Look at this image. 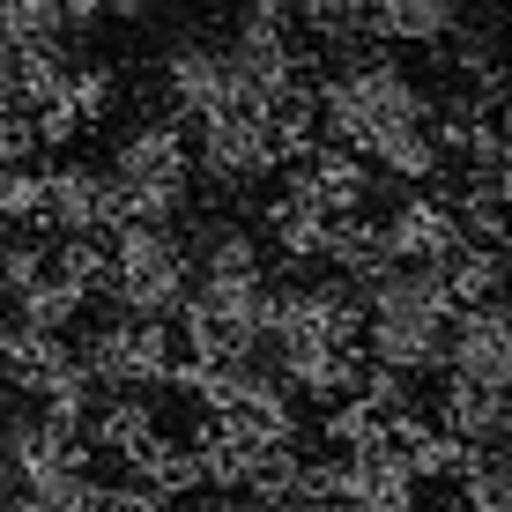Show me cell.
<instances>
[{
	"label": "cell",
	"mask_w": 512,
	"mask_h": 512,
	"mask_svg": "<svg viewBox=\"0 0 512 512\" xmlns=\"http://www.w3.org/2000/svg\"><path fill=\"white\" fill-rule=\"evenodd\" d=\"M112 253V305L134 312V320H171L186 305V282H193V260H186V238L179 223H119L104 238Z\"/></svg>",
	"instance_id": "obj_1"
},
{
	"label": "cell",
	"mask_w": 512,
	"mask_h": 512,
	"mask_svg": "<svg viewBox=\"0 0 512 512\" xmlns=\"http://www.w3.org/2000/svg\"><path fill=\"white\" fill-rule=\"evenodd\" d=\"M186 149L201 156V179L216 201H245L253 179H275V141L260 104H216V112L186 119Z\"/></svg>",
	"instance_id": "obj_2"
},
{
	"label": "cell",
	"mask_w": 512,
	"mask_h": 512,
	"mask_svg": "<svg viewBox=\"0 0 512 512\" xmlns=\"http://www.w3.org/2000/svg\"><path fill=\"white\" fill-rule=\"evenodd\" d=\"M438 372H461L483 386H512V312L505 297H483V305H453L446 312V364Z\"/></svg>",
	"instance_id": "obj_3"
},
{
	"label": "cell",
	"mask_w": 512,
	"mask_h": 512,
	"mask_svg": "<svg viewBox=\"0 0 512 512\" xmlns=\"http://www.w3.org/2000/svg\"><path fill=\"white\" fill-rule=\"evenodd\" d=\"M386 245H394V260H423V268H446L453 253H461V216H453L446 193H423V186H401L394 216H386Z\"/></svg>",
	"instance_id": "obj_4"
},
{
	"label": "cell",
	"mask_w": 512,
	"mask_h": 512,
	"mask_svg": "<svg viewBox=\"0 0 512 512\" xmlns=\"http://www.w3.org/2000/svg\"><path fill=\"white\" fill-rule=\"evenodd\" d=\"M38 231L112 238V171H97V164H52L45 171V201H38Z\"/></svg>",
	"instance_id": "obj_5"
},
{
	"label": "cell",
	"mask_w": 512,
	"mask_h": 512,
	"mask_svg": "<svg viewBox=\"0 0 512 512\" xmlns=\"http://www.w3.org/2000/svg\"><path fill=\"white\" fill-rule=\"evenodd\" d=\"M112 179H141V186H193V149L179 119H141L112 141Z\"/></svg>",
	"instance_id": "obj_6"
},
{
	"label": "cell",
	"mask_w": 512,
	"mask_h": 512,
	"mask_svg": "<svg viewBox=\"0 0 512 512\" xmlns=\"http://www.w3.org/2000/svg\"><path fill=\"white\" fill-rule=\"evenodd\" d=\"M164 90H171V112H179V119L216 112V104H238V90H231V52H223L216 38H186V45H171V60H164Z\"/></svg>",
	"instance_id": "obj_7"
},
{
	"label": "cell",
	"mask_w": 512,
	"mask_h": 512,
	"mask_svg": "<svg viewBox=\"0 0 512 512\" xmlns=\"http://www.w3.org/2000/svg\"><path fill=\"white\" fill-rule=\"evenodd\" d=\"M82 431H90V446H97V453H112L119 468H141V453L164 438V431H156V401H149V386H119V394H97Z\"/></svg>",
	"instance_id": "obj_8"
},
{
	"label": "cell",
	"mask_w": 512,
	"mask_h": 512,
	"mask_svg": "<svg viewBox=\"0 0 512 512\" xmlns=\"http://www.w3.org/2000/svg\"><path fill=\"white\" fill-rule=\"evenodd\" d=\"M104 320L97 327H82V342H75V364L90 372L97 394H119V386H156L149 379V364H141V349H134V312H119V305H97Z\"/></svg>",
	"instance_id": "obj_9"
},
{
	"label": "cell",
	"mask_w": 512,
	"mask_h": 512,
	"mask_svg": "<svg viewBox=\"0 0 512 512\" xmlns=\"http://www.w3.org/2000/svg\"><path fill=\"white\" fill-rule=\"evenodd\" d=\"M357 342H364V357L394 364V372H409V379L446 364V320H423V312H372Z\"/></svg>",
	"instance_id": "obj_10"
},
{
	"label": "cell",
	"mask_w": 512,
	"mask_h": 512,
	"mask_svg": "<svg viewBox=\"0 0 512 512\" xmlns=\"http://www.w3.org/2000/svg\"><path fill=\"white\" fill-rule=\"evenodd\" d=\"M468 23V0H364V38L379 45H446Z\"/></svg>",
	"instance_id": "obj_11"
},
{
	"label": "cell",
	"mask_w": 512,
	"mask_h": 512,
	"mask_svg": "<svg viewBox=\"0 0 512 512\" xmlns=\"http://www.w3.org/2000/svg\"><path fill=\"white\" fill-rule=\"evenodd\" d=\"M179 238H186L193 275H268V245H260L253 223H231V216H193Z\"/></svg>",
	"instance_id": "obj_12"
},
{
	"label": "cell",
	"mask_w": 512,
	"mask_h": 512,
	"mask_svg": "<svg viewBox=\"0 0 512 512\" xmlns=\"http://www.w3.org/2000/svg\"><path fill=\"white\" fill-rule=\"evenodd\" d=\"M431 423H438V431H453V438H468V446H505V431H512L505 386H483V379L446 372V394H438Z\"/></svg>",
	"instance_id": "obj_13"
},
{
	"label": "cell",
	"mask_w": 512,
	"mask_h": 512,
	"mask_svg": "<svg viewBox=\"0 0 512 512\" xmlns=\"http://www.w3.org/2000/svg\"><path fill=\"white\" fill-rule=\"evenodd\" d=\"M67 364H75V342H67V334L15 320V327H8V349H0V386H8V394H23V401H38L45 386L67 372Z\"/></svg>",
	"instance_id": "obj_14"
},
{
	"label": "cell",
	"mask_w": 512,
	"mask_h": 512,
	"mask_svg": "<svg viewBox=\"0 0 512 512\" xmlns=\"http://www.w3.org/2000/svg\"><path fill=\"white\" fill-rule=\"evenodd\" d=\"M320 260L334 275H349V282H372L394 268V245H386V223H372L357 208V216H327V238H320Z\"/></svg>",
	"instance_id": "obj_15"
},
{
	"label": "cell",
	"mask_w": 512,
	"mask_h": 512,
	"mask_svg": "<svg viewBox=\"0 0 512 512\" xmlns=\"http://www.w3.org/2000/svg\"><path fill=\"white\" fill-rule=\"evenodd\" d=\"M253 231H268V245H275V260H320V238H327V216L320 208H305V201H290V193H275V201H260L253 208Z\"/></svg>",
	"instance_id": "obj_16"
},
{
	"label": "cell",
	"mask_w": 512,
	"mask_h": 512,
	"mask_svg": "<svg viewBox=\"0 0 512 512\" xmlns=\"http://www.w3.org/2000/svg\"><path fill=\"white\" fill-rule=\"evenodd\" d=\"M45 268L60 282H75L90 305H112V253H104V238H82V231H60V245L45 253Z\"/></svg>",
	"instance_id": "obj_17"
},
{
	"label": "cell",
	"mask_w": 512,
	"mask_h": 512,
	"mask_svg": "<svg viewBox=\"0 0 512 512\" xmlns=\"http://www.w3.org/2000/svg\"><path fill=\"white\" fill-rule=\"evenodd\" d=\"M82 312H90V297H82L75 290V282H60V275H38V282H30V290H15V312H8V320H23V327H52V334H67V327H75L82 320Z\"/></svg>",
	"instance_id": "obj_18"
},
{
	"label": "cell",
	"mask_w": 512,
	"mask_h": 512,
	"mask_svg": "<svg viewBox=\"0 0 512 512\" xmlns=\"http://www.w3.org/2000/svg\"><path fill=\"white\" fill-rule=\"evenodd\" d=\"M401 461H409L416 483H453V490H461L468 468L483 461V446H468V438H453V431H438V423H431V431H423L416 446L401 453Z\"/></svg>",
	"instance_id": "obj_19"
},
{
	"label": "cell",
	"mask_w": 512,
	"mask_h": 512,
	"mask_svg": "<svg viewBox=\"0 0 512 512\" xmlns=\"http://www.w3.org/2000/svg\"><path fill=\"white\" fill-rule=\"evenodd\" d=\"M312 290V312H320V334L327 342H357L364 320H372V305H364V282H349V275H320V282H305Z\"/></svg>",
	"instance_id": "obj_20"
},
{
	"label": "cell",
	"mask_w": 512,
	"mask_h": 512,
	"mask_svg": "<svg viewBox=\"0 0 512 512\" xmlns=\"http://www.w3.org/2000/svg\"><path fill=\"white\" fill-rule=\"evenodd\" d=\"M438 275H446L453 305H483V297H505V245H461V253H453Z\"/></svg>",
	"instance_id": "obj_21"
},
{
	"label": "cell",
	"mask_w": 512,
	"mask_h": 512,
	"mask_svg": "<svg viewBox=\"0 0 512 512\" xmlns=\"http://www.w3.org/2000/svg\"><path fill=\"white\" fill-rule=\"evenodd\" d=\"M8 75H15V104H45L67 90V52L60 45H8Z\"/></svg>",
	"instance_id": "obj_22"
},
{
	"label": "cell",
	"mask_w": 512,
	"mask_h": 512,
	"mask_svg": "<svg viewBox=\"0 0 512 512\" xmlns=\"http://www.w3.org/2000/svg\"><path fill=\"white\" fill-rule=\"evenodd\" d=\"M320 438L334 453H364V446H386V409H372L364 394H342V401H327V416H320Z\"/></svg>",
	"instance_id": "obj_23"
},
{
	"label": "cell",
	"mask_w": 512,
	"mask_h": 512,
	"mask_svg": "<svg viewBox=\"0 0 512 512\" xmlns=\"http://www.w3.org/2000/svg\"><path fill=\"white\" fill-rule=\"evenodd\" d=\"M193 201V186H141V179H112V231L119 223H179Z\"/></svg>",
	"instance_id": "obj_24"
},
{
	"label": "cell",
	"mask_w": 512,
	"mask_h": 512,
	"mask_svg": "<svg viewBox=\"0 0 512 512\" xmlns=\"http://www.w3.org/2000/svg\"><path fill=\"white\" fill-rule=\"evenodd\" d=\"M67 104H75V119H82V134L104 127L112 119V104H119V67L112 60H90V67H67Z\"/></svg>",
	"instance_id": "obj_25"
},
{
	"label": "cell",
	"mask_w": 512,
	"mask_h": 512,
	"mask_svg": "<svg viewBox=\"0 0 512 512\" xmlns=\"http://www.w3.org/2000/svg\"><path fill=\"white\" fill-rule=\"evenodd\" d=\"M297 30H312L320 45H364V0H297Z\"/></svg>",
	"instance_id": "obj_26"
},
{
	"label": "cell",
	"mask_w": 512,
	"mask_h": 512,
	"mask_svg": "<svg viewBox=\"0 0 512 512\" xmlns=\"http://www.w3.org/2000/svg\"><path fill=\"white\" fill-rule=\"evenodd\" d=\"M0 30H8V45H60L67 38L60 0H0Z\"/></svg>",
	"instance_id": "obj_27"
},
{
	"label": "cell",
	"mask_w": 512,
	"mask_h": 512,
	"mask_svg": "<svg viewBox=\"0 0 512 512\" xmlns=\"http://www.w3.org/2000/svg\"><path fill=\"white\" fill-rule=\"evenodd\" d=\"M45 253H52L45 231H8V238H0V297L30 290V282L45 275Z\"/></svg>",
	"instance_id": "obj_28"
},
{
	"label": "cell",
	"mask_w": 512,
	"mask_h": 512,
	"mask_svg": "<svg viewBox=\"0 0 512 512\" xmlns=\"http://www.w3.org/2000/svg\"><path fill=\"white\" fill-rule=\"evenodd\" d=\"M461 498H468L475 512H512V461H505V446H483V461L468 468Z\"/></svg>",
	"instance_id": "obj_29"
},
{
	"label": "cell",
	"mask_w": 512,
	"mask_h": 512,
	"mask_svg": "<svg viewBox=\"0 0 512 512\" xmlns=\"http://www.w3.org/2000/svg\"><path fill=\"white\" fill-rule=\"evenodd\" d=\"M30 127H38V149H75V141H82V119H75V104H67V97L30 104Z\"/></svg>",
	"instance_id": "obj_30"
},
{
	"label": "cell",
	"mask_w": 512,
	"mask_h": 512,
	"mask_svg": "<svg viewBox=\"0 0 512 512\" xmlns=\"http://www.w3.org/2000/svg\"><path fill=\"white\" fill-rule=\"evenodd\" d=\"M38 127H30V112L23 104H8V112H0V164H38Z\"/></svg>",
	"instance_id": "obj_31"
},
{
	"label": "cell",
	"mask_w": 512,
	"mask_h": 512,
	"mask_svg": "<svg viewBox=\"0 0 512 512\" xmlns=\"http://www.w3.org/2000/svg\"><path fill=\"white\" fill-rule=\"evenodd\" d=\"M60 23H67V38H90L104 23V0H60Z\"/></svg>",
	"instance_id": "obj_32"
},
{
	"label": "cell",
	"mask_w": 512,
	"mask_h": 512,
	"mask_svg": "<svg viewBox=\"0 0 512 512\" xmlns=\"http://www.w3.org/2000/svg\"><path fill=\"white\" fill-rule=\"evenodd\" d=\"M245 23H268V30H297L290 0H245Z\"/></svg>",
	"instance_id": "obj_33"
},
{
	"label": "cell",
	"mask_w": 512,
	"mask_h": 512,
	"mask_svg": "<svg viewBox=\"0 0 512 512\" xmlns=\"http://www.w3.org/2000/svg\"><path fill=\"white\" fill-rule=\"evenodd\" d=\"M149 8H156V0H104V15H112V23H149Z\"/></svg>",
	"instance_id": "obj_34"
},
{
	"label": "cell",
	"mask_w": 512,
	"mask_h": 512,
	"mask_svg": "<svg viewBox=\"0 0 512 512\" xmlns=\"http://www.w3.org/2000/svg\"><path fill=\"white\" fill-rule=\"evenodd\" d=\"M438 512H475V505H468V498H446V505H438Z\"/></svg>",
	"instance_id": "obj_35"
},
{
	"label": "cell",
	"mask_w": 512,
	"mask_h": 512,
	"mask_svg": "<svg viewBox=\"0 0 512 512\" xmlns=\"http://www.w3.org/2000/svg\"><path fill=\"white\" fill-rule=\"evenodd\" d=\"M245 512H297V505H245Z\"/></svg>",
	"instance_id": "obj_36"
},
{
	"label": "cell",
	"mask_w": 512,
	"mask_h": 512,
	"mask_svg": "<svg viewBox=\"0 0 512 512\" xmlns=\"http://www.w3.org/2000/svg\"><path fill=\"white\" fill-rule=\"evenodd\" d=\"M8 327H15V320H8V312H0V349H8Z\"/></svg>",
	"instance_id": "obj_37"
},
{
	"label": "cell",
	"mask_w": 512,
	"mask_h": 512,
	"mask_svg": "<svg viewBox=\"0 0 512 512\" xmlns=\"http://www.w3.org/2000/svg\"><path fill=\"white\" fill-rule=\"evenodd\" d=\"M290 8H297V0H290Z\"/></svg>",
	"instance_id": "obj_38"
}]
</instances>
